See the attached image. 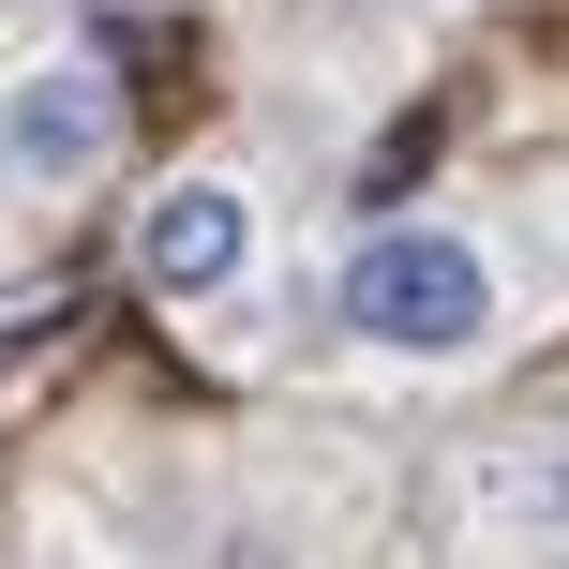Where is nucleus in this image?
Instances as JSON below:
<instances>
[{
  "instance_id": "f257e3e1",
  "label": "nucleus",
  "mask_w": 569,
  "mask_h": 569,
  "mask_svg": "<svg viewBox=\"0 0 569 569\" xmlns=\"http://www.w3.org/2000/svg\"><path fill=\"white\" fill-rule=\"evenodd\" d=\"M330 345L345 360H390V375H465L495 360V330H510V256H495L465 210H390V226H360L330 256Z\"/></svg>"
},
{
  "instance_id": "20e7f679",
  "label": "nucleus",
  "mask_w": 569,
  "mask_h": 569,
  "mask_svg": "<svg viewBox=\"0 0 569 569\" xmlns=\"http://www.w3.org/2000/svg\"><path fill=\"white\" fill-rule=\"evenodd\" d=\"M256 256H270V210H256V180H226V166H180L166 196L136 210V284H150V300H180V315L240 300Z\"/></svg>"
},
{
  "instance_id": "7ed1b4c3",
  "label": "nucleus",
  "mask_w": 569,
  "mask_h": 569,
  "mask_svg": "<svg viewBox=\"0 0 569 569\" xmlns=\"http://www.w3.org/2000/svg\"><path fill=\"white\" fill-rule=\"evenodd\" d=\"M106 166H120L106 60H16V76H0V196L60 210V196H90Z\"/></svg>"
},
{
  "instance_id": "f03ea898",
  "label": "nucleus",
  "mask_w": 569,
  "mask_h": 569,
  "mask_svg": "<svg viewBox=\"0 0 569 569\" xmlns=\"http://www.w3.org/2000/svg\"><path fill=\"white\" fill-rule=\"evenodd\" d=\"M450 540L465 569H569V420L480 435L450 465Z\"/></svg>"
},
{
  "instance_id": "39448f33",
  "label": "nucleus",
  "mask_w": 569,
  "mask_h": 569,
  "mask_svg": "<svg viewBox=\"0 0 569 569\" xmlns=\"http://www.w3.org/2000/svg\"><path fill=\"white\" fill-rule=\"evenodd\" d=\"M16 16H46V0H16Z\"/></svg>"
}]
</instances>
